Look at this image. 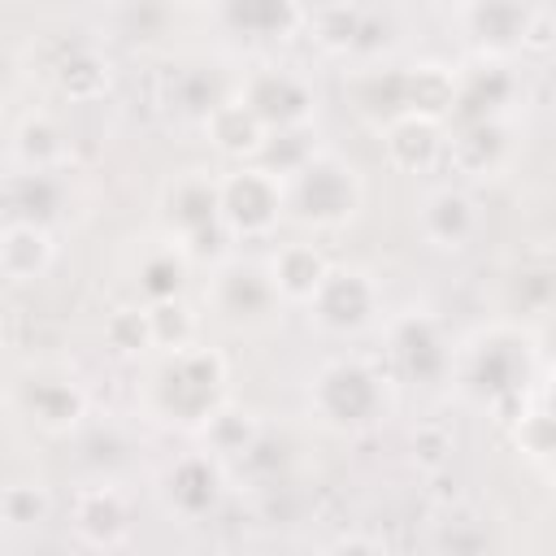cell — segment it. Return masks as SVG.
<instances>
[{
  "label": "cell",
  "mask_w": 556,
  "mask_h": 556,
  "mask_svg": "<svg viewBox=\"0 0 556 556\" xmlns=\"http://www.w3.org/2000/svg\"><path fill=\"white\" fill-rule=\"evenodd\" d=\"M547 378L539 361V339L521 321H491L465 334L452 352V387L486 413H500V421L534 391V382Z\"/></svg>",
  "instance_id": "1"
},
{
  "label": "cell",
  "mask_w": 556,
  "mask_h": 556,
  "mask_svg": "<svg viewBox=\"0 0 556 556\" xmlns=\"http://www.w3.org/2000/svg\"><path fill=\"white\" fill-rule=\"evenodd\" d=\"M226 400H230V365L217 348H204V343H182V348L161 352L143 387L148 417L174 430H191V434Z\"/></svg>",
  "instance_id": "2"
},
{
  "label": "cell",
  "mask_w": 556,
  "mask_h": 556,
  "mask_svg": "<svg viewBox=\"0 0 556 556\" xmlns=\"http://www.w3.org/2000/svg\"><path fill=\"white\" fill-rule=\"evenodd\" d=\"M391 378L365 361V356H330L313 369L304 387V408L308 417L339 439L374 430L391 413Z\"/></svg>",
  "instance_id": "3"
},
{
  "label": "cell",
  "mask_w": 556,
  "mask_h": 556,
  "mask_svg": "<svg viewBox=\"0 0 556 556\" xmlns=\"http://www.w3.org/2000/svg\"><path fill=\"white\" fill-rule=\"evenodd\" d=\"M282 208H287V222H295L300 230H313V235L343 230L365 208L361 169L343 152L317 143L308 161L282 178Z\"/></svg>",
  "instance_id": "4"
},
{
  "label": "cell",
  "mask_w": 556,
  "mask_h": 556,
  "mask_svg": "<svg viewBox=\"0 0 556 556\" xmlns=\"http://www.w3.org/2000/svg\"><path fill=\"white\" fill-rule=\"evenodd\" d=\"M156 222H161V239L182 248L191 265H200V261L217 265L230 256L235 239L222 226L217 174H208V169H178L174 178H165L161 195H156Z\"/></svg>",
  "instance_id": "5"
},
{
  "label": "cell",
  "mask_w": 556,
  "mask_h": 556,
  "mask_svg": "<svg viewBox=\"0 0 556 556\" xmlns=\"http://www.w3.org/2000/svg\"><path fill=\"white\" fill-rule=\"evenodd\" d=\"M452 334L426 308H404L382 321L387 378L400 387H439L452 378Z\"/></svg>",
  "instance_id": "6"
},
{
  "label": "cell",
  "mask_w": 556,
  "mask_h": 556,
  "mask_svg": "<svg viewBox=\"0 0 556 556\" xmlns=\"http://www.w3.org/2000/svg\"><path fill=\"white\" fill-rule=\"evenodd\" d=\"M217 208H222V226L235 243H265L287 222L282 178L256 161H239L235 169L217 174Z\"/></svg>",
  "instance_id": "7"
},
{
  "label": "cell",
  "mask_w": 556,
  "mask_h": 556,
  "mask_svg": "<svg viewBox=\"0 0 556 556\" xmlns=\"http://www.w3.org/2000/svg\"><path fill=\"white\" fill-rule=\"evenodd\" d=\"M204 300L226 330H261L282 313V300L265 274V261H243V256H226L213 265Z\"/></svg>",
  "instance_id": "8"
},
{
  "label": "cell",
  "mask_w": 556,
  "mask_h": 556,
  "mask_svg": "<svg viewBox=\"0 0 556 556\" xmlns=\"http://www.w3.org/2000/svg\"><path fill=\"white\" fill-rule=\"evenodd\" d=\"M304 308L321 334L356 339L382 321V287L361 265H330Z\"/></svg>",
  "instance_id": "9"
},
{
  "label": "cell",
  "mask_w": 556,
  "mask_h": 556,
  "mask_svg": "<svg viewBox=\"0 0 556 556\" xmlns=\"http://www.w3.org/2000/svg\"><path fill=\"white\" fill-rule=\"evenodd\" d=\"M13 408L52 439L74 434L87 413H91V395L78 382V374H70L65 365H30L17 374L13 382Z\"/></svg>",
  "instance_id": "10"
},
{
  "label": "cell",
  "mask_w": 556,
  "mask_h": 556,
  "mask_svg": "<svg viewBox=\"0 0 556 556\" xmlns=\"http://www.w3.org/2000/svg\"><path fill=\"white\" fill-rule=\"evenodd\" d=\"M235 96L265 130L313 126L317 117V91L308 74H300L295 65H256L252 74H243Z\"/></svg>",
  "instance_id": "11"
},
{
  "label": "cell",
  "mask_w": 556,
  "mask_h": 556,
  "mask_svg": "<svg viewBox=\"0 0 556 556\" xmlns=\"http://www.w3.org/2000/svg\"><path fill=\"white\" fill-rule=\"evenodd\" d=\"M539 9H543L539 0H456V26L473 48V56L513 61L526 48Z\"/></svg>",
  "instance_id": "12"
},
{
  "label": "cell",
  "mask_w": 556,
  "mask_h": 556,
  "mask_svg": "<svg viewBox=\"0 0 556 556\" xmlns=\"http://www.w3.org/2000/svg\"><path fill=\"white\" fill-rule=\"evenodd\" d=\"M156 486H161L165 508L178 521L191 526V521H204V517H213L222 508L226 486H230V473H226V465L208 447H200V452H187V456L169 460Z\"/></svg>",
  "instance_id": "13"
},
{
  "label": "cell",
  "mask_w": 556,
  "mask_h": 556,
  "mask_svg": "<svg viewBox=\"0 0 556 556\" xmlns=\"http://www.w3.org/2000/svg\"><path fill=\"white\" fill-rule=\"evenodd\" d=\"M70 534L78 547L117 552L135 534V504L117 482H87L70 500Z\"/></svg>",
  "instance_id": "14"
},
{
  "label": "cell",
  "mask_w": 556,
  "mask_h": 556,
  "mask_svg": "<svg viewBox=\"0 0 556 556\" xmlns=\"http://www.w3.org/2000/svg\"><path fill=\"white\" fill-rule=\"evenodd\" d=\"M70 213V182L61 169H22L0 174V222H35L56 230Z\"/></svg>",
  "instance_id": "15"
},
{
  "label": "cell",
  "mask_w": 556,
  "mask_h": 556,
  "mask_svg": "<svg viewBox=\"0 0 556 556\" xmlns=\"http://www.w3.org/2000/svg\"><path fill=\"white\" fill-rule=\"evenodd\" d=\"M517 91H521V83H517V74L508 70V61L478 56L473 65L456 70V87H452V113H447V126L508 117V109H513Z\"/></svg>",
  "instance_id": "16"
},
{
  "label": "cell",
  "mask_w": 556,
  "mask_h": 556,
  "mask_svg": "<svg viewBox=\"0 0 556 556\" xmlns=\"http://www.w3.org/2000/svg\"><path fill=\"white\" fill-rule=\"evenodd\" d=\"M417 230L434 252H465L482 230V208L469 187L447 182L426 191V200L417 204Z\"/></svg>",
  "instance_id": "17"
},
{
  "label": "cell",
  "mask_w": 556,
  "mask_h": 556,
  "mask_svg": "<svg viewBox=\"0 0 556 556\" xmlns=\"http://www.w3.org/2000/svg\"><path fill=\"white\" fill-rule=\"evenodd\" d=\"M321 52L330 56H378L391 43V26L378 13H365L356 4H326L304 22Z\"/></svg>",
  "instance_id": "18"
},
{
  "label": "cell",
  "mask_w": 556,
  "mask_h": 556,
  "mask_svg": "<svg viewBox=\"0 0 556 556\" xmlns=\"http://www.w3.org/2000/svg\"><path fill=\"white\" fill-rule=\"evenodd\" d=\"M513 156V139H508V122H465L447 130V152L443 165L456 169L460 178H495Z\"/></svg>",
  "instance_id": "19"
},
{
  "label": "cell",
  "mask_w": 556,
  "mask_h": 556,
  "mask_svg": "<svg viewBox=\"0 0 556 556\" xmlns=\"http://www.w3.org/2000/svg\"><path fill=\"white\" fill-rule=\"evenodd\" d=\"M382 130V152H387V165L400 169V174H430L443 165V152H447V122H434V117H417V113H404Z\"/></svg>",
  "instance_id": "20"
},
{
  "label": "cell",
  "mask_w": 556,
  "mask_h": 556,
  "mask_svg": "<svg viewBox=\"0 0 556 556\" xmlns=\"http://www.w3.org/2000/svg\"><path fill=\"white\" fill-rule=\"evenodd\" d=\"M217 22L248 43H282L304 30L300 0H217Z\"/></svg>",
  "instance_id": "21"
},
{
  "label": "cell",
  "mask_w": 556,
  "mask_h": 556,
  "mask_svg": "<svg viewBox=\"0 0 556 556\" xmlns=\"http://www.w3.org/2000/svg\"><path fill=\"white\" fill-rule=\"evenodd\" d=\"M48 83L61 100L70 104H96L113 87V65L96 43H61L56 56L48 61Z\"/></svg>",
  "instance_id": "22"
},
{
  "label": "cell",
  "mask_w": 556,
  "mask_h": 556,
  "mask_svg": "<svg viewBox=\"0 0 556 556\" xmlns=\"http://www.w3.org/2000/svg\"><path fill=\"white\" fill-rule=\"evenodd\" d=\"M9 161L22 169H70L74 161V139L52 113H22L9 130Z\"/></svg>",
  "instance_id": "23"
},
{
  "label": "cell",
  "mask_w": 556,
  "mask_h": 556,
  "mask_svg": "<svg viewBox=\"0 0 556 556\" xmlns=\"http://www.w3.org/2000/svg\"><path fill=\"white\" fill-rule=\"evenodd\" d=\"M56 261V235L35 222H0V278L9 287L39 282Z\"/></svg>",
  "instance_id": "24"
},
{
  "label": "cell",
  "mask_w": 556,
  "mask_h": 556,
  "mask_svg": "<svg viewBox=\"0 0 556 556\" xmlns=\"http://www.w3.org/2000/svg\"><path fill=\"white\" fill-rule=\"evenodd\" d=\"M326 269H330V256L317 243H308V239L278 243L265 256V274H269V282H274L282 304H308L317 282L326 278Z\"/></svg>",
  "instance_id": "25"
},
{
  "label": "cell",
  "mask_w": 556,
  "mask_h": 556,
  "mask_svg": "<svg viewBox=\"0 0 556 556\" xmlns=\"http://www.w3.org/2000/svg\"><path fill=\"white\" fill-rule=\"evenodd\" d=\"M200 126H204V135H208V148L213 152H222L226 161H256V152H261V143H265V126L239 104V96L230 91V96H222L204 117H200Z\"/></svg>",
  "instance_id": "26"
},
{
  "label": "cell",
  "mask_w": 556,
  "mask_h": 556,
  "mask_svg": "<svg viewBox=\"0 0 556 556\" xmlns=\"http://www.w3.org/2000/svg\"><path fill=\"white\" fill-rule=\"evenodd\" d=\"M348 100L374 126H387V122L404 117V70H395V65H365V70H356L348 78Z\"/></svg>",
  "instance_id": "27"
},
{
  "label": "cell",
  "mask_w": 556,
  "mask_h": 556,
  "mask_svg": "<svg viewBox=\"0 0 556 556\" xmlns=\"http://www.w3.org/2000/svg\"><path fill=\"white\" fill-rule=\"evenodd\" d=\"M508 421V434H513V443H517V452L539 469V473H547L552 469V408H547V378H539L534 382V391L504 417Z\"/></svg>",
  "instance_id": "28"
},
{
  "label": "cell",
  "mask_w": 556,
  "mask_h": 556,
  "mask_svg": "<svg viewBox=\"0 0 556 556\" xmlns=\"http://www.w3.org/2000/svg\"><path fill=\"white\" fill-rule=\"evenodd\" d=\"M187 278H191V261L182 248H174L169 239L152 243L139 252L135 261V291H139V304H156V300H174L187 291Z\"/></svg>",
  "instance_id": "29"
},
{
  "label": "cell",
  "mask_w": 556,
  "mask_h": 556,
  "mask_svg": "<svg viewBox=\"0 0 556 556\" xmlns=\"http://www.w3.org/2000/svg\"><path fill=\"white\" fill-rule=\"evenodd\" d=\"M261 417H256V408H248V404H235V400H226L195 434L204 439V447L222 460V465H230V460H239L243 452H248V443L261 434Z\"/></svg>",
  "instance_id": "30"
},
{
  "label": "cell",
  "mask_w": 556,
  "mask_h": 556,
  "mask_svg": "<svg viewBox=\"0 0 556 556\" xmlns=\"http://www.w3.org/2000/svg\"><path fill=\"white\" fill-rule=\"evenodd\" d=\"M452 87H456V70H447L439 61L408 65L404 70V113L447 122V113H452Z\"/></svg>",
  "instance_id": "31"
},
{
  "label": "cell",
  "mask_w": 556,
  "mask_h": 556,
  "mask_svg": "<svg viewBox=\"0 0 556 556\" xmlns=\"http://www.w3.org/2000/svg\"><path fill=\"white\" fill-rule=\"evenodd\" d=\"M104 343L113 348V356H126V361H139V356L156 352L148 304H122V308H113L109 321H104Z\"/></svg>",
  "instance_id": "32"
},
{
  "label": "cell",
  "mask_w": 556,
  "mask_h": 556,
  "mask_svg": "<svg viewBox=\"0 0 556 556\" xmlns=\"http://www.w3.org/2000/svg\"><path fill=\"white\" fill-rule=\"evenodd\" d=\"M317 148V135L313 126H287V130H265V143L256 152V165H265L269 174L287 178L295 165L308 161V152Z\"/></svg>",
  "instance_id": "33"
},
{
  "label": "cell",
  "mask_w": 556,
  "mask_h": 556,
  "mask_svg": "<svg viewBox=\"0 0 556 556\" xmlns=\"http://www.w3.org/2000/svg\"><path fill=\"white\" fill-rule=\"evenodd\" d=\"M52 517V495L43 482H9L0 491V521L13 530H35Z\"/></svg>",
  "instance_id": "34"
},
{
  "label": "cell",
  "mask_w": 556,
  "mask_h": 556,
  "mask_svg": "<svg viewBox=\"0 0 556 556\" xmlns=\"http://www.w3.org/2000/svg\"><path fill=\"white\" fill-rule=\"evenodd\" d=\"M148 321H152V343H156V352L195 343V326H200V317H195V308H191L182 295L148 304Z\"/></svg>",
  "instance_id": "35"
},
{
  "label": "cell",
  "mask_w": 556,
  "mask_h": 556,
  "mask_svg": "<svg viewBox=\"0 0 556 556\" xmlns=\"http://www.w3.org/2000/svg\"><path fill=\"white\" fill-rule=\"evenodd\" d=\"M408 447H413L417 469H426V473H443V469L456 460V434H452L443 421L417 426L413 439H408Z\"/></svg>",
  "instance_id": "36"
},
{
  "label": "cell",
  "mask_w": 556,
  "mask_h": 556,
  "mask_svg": "<svg viewBox=\"0 0 556 556\" xmlns=\"http://www.w3.org/2000/svg\"><path fill=\"white\" fill-rule=\"evenodd\" d=\"M222 96H230L222 83H217V74H204V65H191V70H182V78H178V109L182 113H195V117H204Z\"/></svg>",
  "instance_id": "37"
},
{
  "label": "cell",
  "mask_w": 556,
  "mask_h": 556,
  "mask_svg": "<svg viewBox=\"0 0 556 556\" xmlns=\"http://www.w3.org/2000/svg\"><path fill=\"white\" fill-rule=\"evenodd\" d=\"M517 287V304H521V317H539L552 308V265L539 261V265H521V274L513 278Z\"/></svg>",
  "instance_id": "38"
},
{
  "label": "cell",
  "mask_w": 556,
  "mask_h": 556,
  "mask_svg": "<svg viewBox=\"0 0 556 556\" xmlns=\"http://www.w3.org/2000/svg\"><path fill=\"white\" fill-rule=\"evenodd\" d=\"M13 83H17V70H13V56L0 48V100L13 91Z\"/></svg>",
  "instance_id": "39"
},
{
  "label": "cell",
  "mask_w": 556,
  "mask_h": 556,
  "mask_svg": "<svg viewBox=\"0 0 556 556\" xmlns=\"http://www.w3.org/2000/svg\"><path fill=\"white\" fill-rule=\"evenodd\" d=\"M334 547L343 552V547H369V552H378L382 547V539H361V534H343V539H334Z\"/></svg>",
  "instance_id": "40"
},
{
  "label": "cell",
  "mask_w": 556,
  "mask_h": 556,
  "mask_svg": "<svg viewBox=\"0 0 556 556\" xmlns=\"http://www.w3.org/2000/svg\"><path fill=\"white\" fill-rule=\"evenodd\" d=\"M430 4H456V0H430Z\"/></svg>",
  "instance_id": "41"
}]
</instances>
